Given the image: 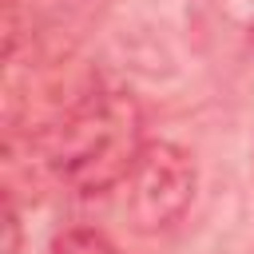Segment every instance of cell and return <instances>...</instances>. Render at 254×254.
<instances>
[{
	"instance_id": "1",
	"label": "cell",
	"mask_w": 254,
	"mask_h": 254,
	"mask_svg": "<svg viewBox=\"0 0 254 254\" xmlns=\"http://www.w3.org/2000/svg\"><path fill=\"white\" fill-rule=\"evenodd\" d=\"M143 151V111L123 91H91L40 131L48 171L75 194L127 183Z\"/></svg>"
},
{
	"instance_id": "2",
	"label": "cell",
	"mask_w": 254,
	"mask_h": 254,
	"mask_svg": "<svg viewBox=\"0 0 254 254\" xmlns=\"http://www.w3.org/2000/svg\"><path fill=\"white\" fill-rule=\"evenodd\" d=\"M194 194V163L175 143H143L127 175V218L135 230H163L183 218Z\"/></svg>"
},
{
	"instance_id": "3",
	"label": "cell",
	"mask_w": 254,
	"mask_h": 254,
	"mask_svg": "<svg viewBox=\"0 0 254 254\" xmlns=\"http://www.w3.org/2000/svg\"><path fill=\"white\" fill-rule=\"evenodd\" d=\"M48 254H123L107 234L99 230H87V226H75V230H64Z\"/></svg>"
},
{
	"instance_id": "4",
	"label": "cell",
	"mask_w": 254,
	"mask_h": 254,
	"mask_svg": "<svg viewBox=\"0 0 254 254\" xmlns=\"http://www.w3.org/2000/svg\"><path fill=\"white\" fill-rule=\"evenodd\" d=\"M250 48H254V24H250Z\"/></svg>"
}]
</instances>
